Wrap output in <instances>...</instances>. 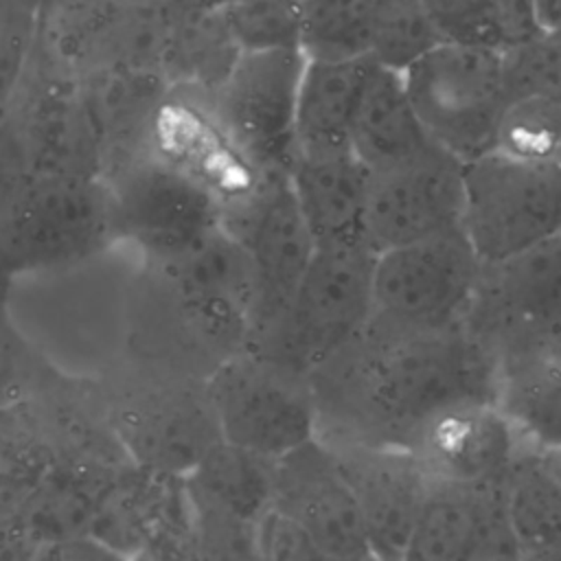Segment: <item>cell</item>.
Instances as JSON below:
<instances>
[{"label":"cell","mask_w":561,"mask_h":561,"mask_svg":"<svg viewBox=\"0 0 561 561\" xmlns=\"http://www.w3.org/2000/svg\"><path fill=\"white\" fill-rule=\"evenodd\" d=\"M434 145L403 83L401 72L377 64L353 123L351 151L368 171L405 162Z\"/></svg>","instance_id":"obj_24"},{"label":"cell","mask_w":561,"mask_h":561,"mask_svg":"<svg viewBox=\"0 0 561 561\" xmlns=\"http://www.w3.org/2000/svg\"><path fill=\"white\" fill-rule=\"evenodd\" d=\"M497 405L524 443L561 447V353L504 364Z\"/></svg>","instance_id":"obj_26"},{"label":"cell","mask_w":561,"mask_h":561,"mask_svg":"<svg viewBox=\"0 0 561 561\" xmlns=\"http://www.w3.org/2000/svg\"><path fill=\"white\" fill-rule=\"evenodd\" d=\"M37 543L28 541L24 535L4 528L2 533V561H35Z\"/></svg>","instance_id":"obj_36"},{"label":"cell","mask_w":561,"mask_h":561,"mask_svg":"<svg viewBox=\"0 0 561 561\" xmlns=\"http://www.w3.org/2000/svg\"><path fill=\"white\" fill-rule=\"evenodd\" d=\"M307 57L300 48L241 53L210 92L217 118L263 178H287L298 158V92Z\"/></svg>","instance_id":"obj_8"},{"label":"cell","mask_w":561,"mask_h":561,"mask_svg":"<svg viewBox=\"0 0 561 561\" xmlns=\"http://www.w3.org/2000/svg\"><path fill=\"white\" fill-rule=\"evenodd\" d=\"M440 42L504 50L508 35L500 0H421Z\"/></svg>","instance_id":"obj_32"},{"label":"cell","mask_w":561,"mask_h":561,"mask_svg":"<svg viewBox=\"0 0 561 561\" xmlns=\"http://www.w3.org/2000/svg\"><path fill=\"white\" fill-rule=\"evenodd\" d=\"M224 226L243 243L252 263L254 307L248 335L261 348L283 322L316 241L287 178H265L250 199L226 210Z\"/></svg>","instance_id":"obj_11"},{"label":"cell","mask_w":561,"mask_h":561,"mask_svg":"<svg viewBox=\"0 0 561 561\" xmlns=\"http://www.w3.org/2000/svg\"><path fill=\"white\" fill-rule=\"evenodd\" d=\"M401 77L425 131L436 145L462 162L497 149L511 105L504 50L443 42Z\"/></svg>","instance_id":"obj_4"},{"label":"cell","mask_w":561,"mask_h":561,"mask_svg":"<svg viewBox=\"0 0 561 561\" xmlns=\"http://www.w3.org/2000/svg\"><path fill=\"white\" fill-rule=\"evenodd\" d=\"M482 270L462 228L386 250L375 263L373 320L412 333L462 327Z\"/></svg>","instance_id":"obj_6"},{"label":"cell","mask_w":561,"mask_h":561,"mask_svg":"<svg viewBox=\"0 0 561 561\" xmlns=\"http://www.w3.org/2000/svg\"><path fill=\"white\" fill-rule=\"evenodd\" d=\"M368 173L366 243L373 252L462 228L465 162L440 145Z\"/></svg>","instance_id":"obj_13"},{"label":"cell","mask_w":561,"mask_h":561,"mask_svg":"<svg viewBox=\"0 0 561 561\" xmlns=\"http://www.w3.org/2000/svg\"><path fill=\"white\" fill-rule=\"evenodd\" d=\"M333 449L357 497L373 552L383 561H403L432 473L408 447L344 443Z\"/></svg>","instance_id":"obj_16"},{"label":"cell","mask_w":561,"mask_h":561,"mask_svg":"<svg viewBox=\"0 0 561 561\" xmlns=\"http://www.w3.org/2000/svg\"><path fill=\"white\" fill-rule=\"evenodd\" d=\"M274 460L219 438L184 478V489L243 522L259 524L274 504Z\"/></svg>","instance_id":"obj_25"},{"label":"cell","mask_w":561,"mask_h":561,"mask_svg":"<svg viewBox=\"0 0 561 561\" xmlns=\"http://www.w3.org/2000/svg\"><path fill=\"white\" fill-rule=\"evenodd\" d=\"M462 232L482 265L561 234V167L491 151L465 162Z\"/></svg>","instance_id":"obj_5"},{"label":"cell","mask_w":561,"mask_h":561,"mask_svg":"<svg viewBox=\"0 0 561 561\" xmlns=\"http://www.w3.org/2000/svg\"><path fill=\"white\" fill-rule=\"evenodd\" d=\"M121 478L94 458L57 456L20 506L4 515V528L33 543L90 535Z\"/></svg>","instance_id":"obj_20"},{"label":"cell","mask_w":561,"mask_h":561,"mask_svg":"<svg viewBox=\"0 0 561 561\" xmlns=\"http://www.w3.org/2000/svg\"><path fill=\"white\" fill-rule=\"evenodd\" d=\"M224 440L267 460H280L318 438L320 405L305 375L259 355L219 366L206 383Z\"/></svg>","instance_id":"obj_7"},{"label":"cell","mask_w":561,"mask_h":561,"mask_svg":"<svg viewBox=\"0 0 561 561\" xmlns=\"http://www.w3.org/2000/svg\"><path fill=\"white\" fill-rule=\"evenodd\" d=\"M287 180L316 248L366 243L370 173L351 149L298 151Z\"/></svg>","instance_id":"obj_19"},{"label":"cell","mask_w":561,"mask_h":561,"mask_svg":"<svg viewBox=\"0 0 561 561\" xmlns=\"http://www.w3.org/2000/svg\"><path fill=\"white\" fill-rule=\"evenodd\" d=\"M467 327L504 364L561 353V234L484 265Z\"/></svg>","instance_id":"obj_9"},{"label":"cell","mask_w":561,"mask_h":561,"mask_svg":"<svg viewBox=\"0 0 561 561\" xmlns=\"http://www.w3.org/2000/svg\"><path fill=\"white\" fill-rule=\"evenodd\" d=\"M149 147L215 195L224 215L250 199L265 180L226 131L210 103L195 99L193 90L167 94L156 114Z\"/></svg>","instance_id":"obj_15"},{"label":"cell","mask_w":561,"mask_h":561,"mask_svg":"<svg viewBox=\"0 0 561 561\" xmlns=\"http://www.w3.org/2000/svg\"><path fill=\"white\" fill-rule=\"evenodd\" d=\"M383 0H300V50L307 59L370 57Z\"/></svg>","instance_id":"obj_28"},{"label":"cell","mask_w":561,"mask_h":561,"mask_svg":"<svg viewBox=\"0 0 561 561\" xmlns=\"http://www.w3.org/2000/svg\"><path fill=\"white\" fill-rule=\"evenodd\" d=\"M539 24L546 33H552L561 24V0H535Z\"/></svg>","instance_id":"obj_37"},{"label":"cell","mask_w":561,"mask_h":561,"mask_svg":"<svg viewBox=\"0 0 561 561\" xmlns=\"http://www.w3.org/2000/svg\"><path fill=\"white\" fill-rule=\"evenodd\" d=\"M35 561H131L96 535H77L68 539L44 541L35 548Z\"/></svg>","instance_id":"obj_35"},{"label":"cell","mask_w":561,"mask_h":561,"mask_svg":"<svg viewBox=\"0 0 561 561\" xmlns=\"http://www.w3.org/2000/svg\"><path fill=\"white\" fill-rule=\"evenodd\" d=\"M197 561H199V559H197Z\"/></svg>","instance_id":"obj_43"},{"label":"cell","mask_w":561,"mask_h":561,"mask_svg":"<svg viewBox=\"0 0 561 561\" xmlns=\"http://www.w3.org/2000/svg\"><path fill=\"white\" fill-rule=\"evenodd\" d=\"M500 491L522 550L561 541V484L537 447L522 445L500 478Z\"/></svg>","instance_id":"obj_27"},{"label":"cell","mask_w":561,"mask_h":561,"mask_svg":"<svg viewBox=\"0 0 561 561\" xmlns=\"http://www.w3.org/2000/svg\"><path fill=\"white\" fill-rule=\"evenodd\" d=\"M373 57L307 59L298 92V151L351 149V131L368 83Z\"/></svg>","instance_id":"obj_23"},{"label":"cell","mask_w":561,"mask_h":561,"mask_svg":"<svg viewBox=\"0 0 561 561\" xmlns=\"http://www.w3.org/2000/svg\"><path fill=\"white\" fill-rule=\"evenodd\" d=\"M524 440L497 403L465 405L430 421L414 451L436 480L460 484L500 482Z\"/></svg>","instance_id":"obj_18"},{"label":"cell","mask_w":561,"mask_h":561,"mask_svg":"<svg viewBox=\"0 0 561 561\" xmlns=\"http://www.w3.org/2000/svg\"><path fill=\"white\" fill-rule=\"evenodd\" d=\"M114 193L118 234L162 263L173 261L224 226V206L151 147L105 178Z\"/></svg>","instance_id":"obj_12"},{"label":"cell","mask_w":561,"mask_h":561,"mask_svg":"<svg viewBox=\"0 0 561 561\" xmlns=\"http://www.w3.org/2000/svg\"><path fill=\"white\" fill-rule=\"evenodd\" d=\"M502 513L500 482L460 484L432 478L403 561H478Z\"/></svg>","instance_id":"obj_21"},{"label":"cell","mask_w":561,"mask_h":561,"mask_svg":"<svg viewBox=\"0 0 561 561\" xmlns=\"http://www.w3.org/2000/svg\"><path fill=\"white\" fill-rule=\"evenodd\" d=\"M164 265L199 318L215 327L241 329L248 335L254 272L243 243L226 226Z\"/></svg>","instance_id":"obj_22"},{"label":"cell","mask_w":561,"mask_h":561,"mask_svg":"<svg viewBox=\"0 0 561 561\" xmlns=\"http://www.w3.org/2000/svg\"><path fill=\"white\" fill-rule=\"evenodd\" d=\"M221 15L241 53L300 48V0H239Z\"/></svg>","instance_id":"obj_31"},{"label":"cell","mask_w":561,"mask_h":561,"mask_svg":"<svg viewBox=\"0 0 561 561\" xmlns=\"http://www.w3.org/2000/svg\"><path fill=\"white\" fill-rule=\"evenodd\" d=\"M357 561H383V559H381V557H377L375 552H368L366 557H362V559H357Z\"/></svg>","instance_id":"obj_42"},{"label":"cell","mask_w":561,"mask_h":561,"mask_svg":"<svg viewBox=\"0 0 561 561\" xmlns=\"http://www.w3.org/2000/svg\"><path fill=\"white\" fill-rule=\"evenodd\" d=\"M539 451H541V456H543L546 465L550 467V471L554 473V478H557V480H559V484H561V447L539 449Z\"/></svg>","instance_id":"obj_40"},{"label":"cell","mask_w":561,"mask_h":561,"mask_svg":"<svg viewBox=\"0 0 561 561\" xmlns=\"http://www.w3.org/2000/svg\"><path fill=\"white\" fill-rule=\"evenodd\" d=\"M178 11V0H55L48 13L50 39L68 66L88 75H164Z\"/></svg>","instance_id":"obj_10"},{"label":"cell","mask_w":561,"mask_h":561,"mask_svg":"<svg viewBox=\"0 0 561 561\" xmlns=\"http://www.w3.org/2000/svg\"><path fill=\"white\" fill-rule=\"evenodd\" d=\"M500 151L561 167V92L513 101L500 129Z\"/></svg>","instance_id":"obj_29"},{"label":"cell","mask_w":561,"mask_h":561,"mask_svg":"<svg viewBox=\"0 0 561 561\" xmlns=\"http://www.w3.org/2000/svg\"><path fill=\"white\" fill-rule=\"evenodd\" d=\"M116 237L114 193L103 175L24 171L4 188L0 250L7 274L72 265Z\"/></svg>","instance_id":"obj_2"},{"label":"cell","mask_w":561,"mask_h":561,"mask_svg":"<svg viewBox=\"0 0 561 561\" xmlns=\"http://www.w3.org/2000/svg\"><path fill=\"white\" fill-rule=\"evenodd\" d=\"M504 77L511 103L533 94L561 92V48L546 33L504 48Z\"/></svg>","instance_id":"obj_33"},{"label":"cell","mask_w":561,"mask_h":561,"mask_svg":"<svg viewBox=\"0 0 561 561\" xmlns=\"http://www.w3.org/2000/svg\"><path fill=\"white\" fill-rule=\"evenodd\" d=\"M256 546L263 561H331L298 522L276 508H270L259 519Z\"/></svg>","instance_id":"obj_34"},{"label":"cell","mask_w":561,"mask_h":561,"mask_svg":"<svg viewBox=\"0 0 561 561\" xmlns=\"http://www.w3.org/2000/svg\"><path fill=\"white\" fill-rule=\"evenodd\" d=\"M116 436L140 469L171 478H186L221 438L206 392L147 397L118 412Z\"/></svg>","instance_id":"obj_17"},{"label":"cell","mask_w":561,"mask_h":561,"mask_svg":"<svg viewBox=\"0 0 561 561\" xmlns=\"http://www.w3.org/2000/svg\"><path fill=\"white\" fill-rule=\"evenodd\" d=\"M375 263L366 243L316 248L283 322L254 355L298 375L327 366L375 318Z\"/></svg>","instance_id":"obj_3"},{"label":"cell","mask_w":561,"mask_h":561,"mask_svg":"<svg viewBox=\"0 0 561 561\" xmlns=\"http://www.w3.org/2000/svg\"><path fill=\"white\" fill-rule=\"evenodd\" d=\"M178 2L188 4V7H197V9H206V11H224V9L232 7L239 0H178Z\"/></svg>","instance_id":"obj_39"},{"label":"cell","mask_w":561,"mask_h":561,"mask_svg":"<svg viewBox=\"0 0 561 561\" xmlns=\"http://www.w3.org/2000/svg\"><path fill=\"white\" fill-rule=\"evenodd\" d=\"M548 35H550V37L557 42V46L561 48V24H559V26H557L552 33H548Z\"/></svg>","instance_id":"obj_41"},{"label":"cell","mask_w":561,"mask_h":561,"mask_svg":"<svg viewBox=\"0 0 561 561\" xmlns=\"http://www.w3.org/2000/svg\"><path fill=\"white\" fill-rule=\"evenodd\" d=\"M366 335L377 351L353 386V416L381 436L379 445L412 449L436 416L500 401L504 359L467 324L412 333L373 320Z\"/></svg>","instance_id":"obj_1"},{"label":"cell","mask_w":561,"mask_h":561,"mask_svg":"<svg viewBox=\"0 0 561 561\" xmlns=\"http://www.w3.org/2000/svg\"><path fill=\"white\" fill-rule=\"evenodd\" d=\"M440 42L421 0H383L370 57L394 72H405Z\"/></svg>","instance_id":"obj_30"},{"label":"cell","mask_w":561,"mask_h":561,"mask_svg":"<svg viewBox=\"0 0 561 561\" xmlns=\"http://www.w3.org/2000/svg\"><path fill=\"white\" fill-rule=\"evenodd\" d=\"M272 508L298 522L331 561L373 552L353 486L335 449L320 436L276 460Z\"/></svg>","instance_id":"obj_14"},{"label":"cell","mask_w":561,"mask_h":561,"mask_svg":"<svg viewBox=\"0 0 561 561\" xmlns=\"http://www.w3.org/2000/svg\"><path fill=\"white\" fill-rule=\"evenodd\" d=\"M522 561H561V541L541 546V548H533V550H524Z\"/></svg>","instance_id":"obj_38"}]
</instances>
